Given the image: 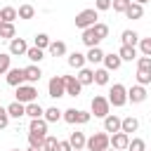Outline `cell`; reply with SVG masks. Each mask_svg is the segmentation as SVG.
I'll use <instances>...</instances> for the list:
<instances>
[{"label":"cell","instance_id":"obj_45","mask_svg":"<svg viewBox=\"0 0 151 151\" xmlns=\"http://www.w3.org/2000/svg\"><path fill=\"white\" fill-rule=\"evenodd\" d=\"M111 2L113 0H94V9L97 12H106V9H111Z\"/></svg>","mask_w":151,"mask_h":151},{"label":"cell","instance_id":"obj_8","mask_svg":"<svg viewBox=\"0 0 151 151\" xmlns=\"http://www.w3.org/2000/svg\"><path fill=\"white\" fill-rule=\"evenodd\" d=\"M109 144H111V149H116V151H127V144H130V134H125V132H116V134H109Z\"/></svg>","mask_w":151,"mask_h":151},{"label":"cell","instance_id":"obj_2","mask_svg":"<svg viewBox=\"0 0 151 151\" xmlns=\"http://www.w3.org/2000/svg\"><path fill=\"white\" fill-rule=\"evenodd\" d=\"M106 99H109V104L116 106V109L125 106V104H127V87L120 85V83H113L111 90H109V97H106Z\"/></svg>","mask_w":151,"mask_h":151},{"label":"cell","instance_id":"obj_52","mask_svg":"<svg viewBox=\"0 0 151 151\" xmlns=\"http://www.w3.org/2000/svg\"><path fill=\"white\" fill-rule=\"evenodd\" d=\"M73 151H83V149H73Z\"/></svg>","mask_w":151,"mask_h":151},{"label":"cell","instance_id":"obj_10","mask_svg":"<svg viewBox=\"0 0 151 151\" xmlns=\"http://www.w3.org/2000/svg\"><path fill=\"white\" fill-rule=\"evenodd\" d=\"M40 78H42V71H40V66H38V64H31V66H26V68H24V80H26L28 85H35Z\"/></svg>","mask_w":151,"mask_h":151},{"label":"cell","instance_id":"obj_48","mask_svg":"<svg viewBox=\"0 0 151 151\" xmlns=\"http://www.w3.org/2000/svg\"><path fill=\"white\" fill-rule=\"evenodd\" d=\"M132 2H137V5H144V2H149V0H132Z\"/></svg>","mask_w":151,"mask_h":151},{"label":"cell","instance_id":"obj_4","mask_svg":"<svg viewBox=\"0 0 151 151\" xmlns=\"http://www.w3.org/2000/svg\"><path fill=\"white\" fill-rule=\"evenodd\" d=\"M61 118H64L68 125H85V123H90L92 113H90V111H80V109H66V111L61 113Z\"/></svg>","mask_w":151,"mask_h":151},{"label":"cell","instance_id":"obj_3","mask_svg":"<svg viewBox=\"0 0 151 151\" xmlns=\"http://www.w3.org/2000/svg\"><path fill=\"white\" fill-rule=\"evenodd\" d=\"M90 113H92L94 118H106V116L111 113L109 99L101 97V94H94V97H92V104H90Z\"/></svg>","mask_w":151,"mask_h":151},{"label":"cell","instance_id":"obj_27","mask_svg":"<svg viewBox=\"0 0 151 151\" xmlns=\"http://www.w3.org/2000/svg\"><path fill=\"white\" fill-rule=\"evenodd\" d=\"M85 142H87V137H85V132H71V137H68V144L73 146V149H85Z\"/></svg>","mask_w":151,"mask_h":151},{"label":"cell","instance_id":"obj_9","mask_svg":"<svg viewBox=\"0 0 151 151\" xmlns=\"http://www.w3.org/2000/svg\"><path fill=\"white\" fill-rule=\"evenodd\" d=\"M26 50H28V45H26V40L24 38H12L9 40V54L12 57H26Z\"/></svg>","mask_w":151,"mask_h":151},{"label":"cell","instance_id":"obj_37","mask_svg":"<svg viewBox=\"0 0 151 151\" xmlns=\"http://www.w3.org/2000/svg\"><path fill=\"white\" fill-rule=\"evenodd\" d=\"M92 31H94V35H97L99 40L109 38V26H106V24H101V21H97V24L92 26Z\"/></svg>","mask_w":151,"mask_h":151},{"label":"cell","instance_id":"obj_41","mask_svg":"<svg viewBox=\"0 0 151 151\" xmlns=\"http://www.w3.org/2000/svg\"><path fill=\"white\" fill-rule=\"evenodd\" d=\"M137 71L151 73V57H137Z\"/></svg>","mask_w":151,"mask_h":151},{"label":"cell","instance_id":"obj_16","mask_svg":"<svg viewBox=\"0 0 151 151\" xmlns=\"http://www.w3.org/2000/svg\"><path fill=\"white\" fill-rule=\"evenodd\" d=\"M120 64H123V59L118 57V52H109V54H104V68H106V71H118Z\"/></svg>","mask_w":151,"mask_h":151},{"label":"cell","instance_id":"obj_21","mask_svg":"<svg viewBox=\"0 0 151 151\" xmlns=\"http://www.w3.org/2000/svg\"><path fill=\"white\" fill-rule=\"evenodd\" d=\"M137 54H139V50L137 47H130V45H120V50H118V57L123 61H134Z\"/></svg>","mask_w":151,"mask_h":151},{"label":"cell","instance_id":"obj_23","mask_svg":"<svg viewBox=\"0 0 151 151\" xmlns=\"http://www.w3.org/2000/svg\"><path fill=\"white\" fill-rule=\"evenodd\" d=\"M76 78H78V83H80L83 87H85V85H92V83H94V71L83 66V68L78 71V76H76Z\"/></svg>","mask_w":151,"mask_h":151},{"label":"cell","instance_id":"obj_43","mask_svg":"<svg viewBox=\"0 0 151 151\" xmlns=\"http://www.w3.org/2000/svg\"><path fill=\"white\" fill-rule=\"evenodd\" d=\"M130 2H132V0H113L111 7H113V12H123V14H125V9L130 7Z\"/></svg>","mask_w":151,"mask_h":151},{"label":"cell","instance_id":"obj_20","mask_svg":"<svg viewBox=\"0 0 151 151\" xmlns=\"http://www.w3.org/2000/svg\"><path fill=\"white\" fill-rule=\"evenodd\" d=\"M120 40H123V45L137 47V42H139V33H137V31H132V28H125V31L120 33Z\"/></svg>","mask_w":151,"mask_h":151},{"label":"cell","instance_id":"obj_30","mask_svg":"<svg viewBox=\"0 0 151 151\" xmlns=\"http://www.w3.org/2000/svg\"><path fill=\"white\" fill-rule=\"evenodd\" d=\"M14 19H19L17 17V7H2L0 9V24L5 21V24H14Z\"/></svg>","mask_w":151,"mask_h":151},{"label":"cell","instance_id":"obj_34","mask_svg":"<svg viewBox=\"0 0 151 151\" xmlns=\"http://www.w3.org/2000/svg\"><path fill=\"white\" fill-rule=\"evenodd\" d=\"M12 68V54L9 52H0V76H5Z\"/></svg>","mask_w":151,"mask_h":151},{"label":"cell","instance_id":"obj_38","mask_svg":"<svg viewBox=\"0 0 151 151\" xmlns=\"http://www.w3.org/2000/svg\"><path fill=\"white\" fill-rule=\"evenodd\" d=\"M137 47H139L142 57H151V38H139Z\"/></svg>","mask_w":151,"mask_h":151},{"label":"cell","instance_id":"obj_14","mask_svg":"<svg viewBox=\"0 0 151 151\" xmlns=\"http://www.w3.org/2000/svg\"><path fill=\"white\" fill-rule=\"evenodd\" d=\"M5 78H7V85H12V87H19V85L26 83L24 80V68H9L5 73Z\"/></svg>","mask_w":151,"mask_h":151},{"label":"cell","instance_id":"obj_15","mask_svg":"<svg viewBox=\"0 0 151 151\" xmlns=\"http://www.w3.org/2000/svg\"><path fill=\"white\" fill-rule=\"evenodd\" d=\"M64 85H66V94L68 97H78L80 90H83V85L78 83L76 76H64Z\"/></svg>","mask_w":151,"mask_h":151},{"label":"cell","instance_id":"obj_5","mask_svg":"<svg viewBox=\"0 0 151 151\" xmlns=\"http://www.w3.org/2000/svg\"><path fill=\"white\" fill-rule=\"evenodd\" d=\"M111 144H109V134L106 132H94L92 137H87L85 142V149L87 151H106Z\"/></svg>","mask_w":151,"mask_h":151},{"label":"cell","instance_id":"obj_12","mask_svg":"<svg viewBox=\"0 0 151 151\" xmlns=\"http://www.w3.org/2000/svg\"><path fill=\"white\" fill-rule=\"evenodd\" d=\"M120 120H123V118H118L116 113H109V116L104 118V132H106V134L120 132Z\"/></svg>","mask_w":151,"mask_h":151},{"label":"cell","instance_id":"obj_51","mask_svg":"<svg viewBox=\"0 0 151 151\" xmlns=\"http://www.w3.org/2000/svg\"><path fill=\"white\" fill-rule=\"evenodd\" d=\"M9 151H21V149H9Z\"/></svg>","mask_w":151,"mask_h":151},{"label":"cell","instance_id":"obj_13","mask_svg":"<svg viewBox=\"0 0 151 151\" xmlns=\"http://www.w3.org/2000/svg\"><path fill=\"white\" fill-rule=\"evenodd\" d=\"M47 120L45 118H33L31 123H28V132H33V134H38V137H47Z\"/></svg>","mask_w":151,"mask_h":151},{"label":"cell","instance_id":"obj_25","mask_svg":"<svg viewBox=\"0 0 151 151\" xmlns=\"http://www.w3.org/2000/svg\"><path fill=\"white\" fill-rule=\"evenodd\" d=\"M47 52H50L52 57H64V54H66V42H64V40H52L50 47H47Z\"/></svg>","mask_w":151,"mask_h":151},{"label":"cell","instance_id":"obj_39","mask_svg":"<svg viewBox=\"0 0 151 151\" xmlns=\"http://www.w3.org/2000/svg\"><path fill=\"white\" fill-rule=\"evenodd\" d=\"M57 142H59V139H57L54 134H47L45 142H42V151H57Z\"/></svg>","mask_w":151,"mask_h":151},{"label":"cell","instance_id":"obj_24","mask_svg":"<svg viewBox=\"0 0 151 151\" xmlns=\"http://www.w3.org/2000/svg\"><path fill=\"white\" fill-rule=\"evenodd\" d=\"M125 17H127V19H132V21H134V19H142V17H144V5L130 2V7L125 9Z\"/></svg>","mask_w":151,"mask_h":151},{"label":"cell","instance_id":"obj_49","mask_svg":"<svg viewBox=\"0 0 151 151\" xmlns=\"http://www.w3.org/2000/svg\"><path fill=\"white\" fill-rule=\"evenodd\" d=\"M28 151H42V149H31V146H28Z\"/></svg>","mask_w":151,"mask_h":151},{"label":"cell","instance_id":"obj_35","mask_svg":"<svg viewBox=\"0 0 151 151\" xmlns=\"http://www.w3.org/2000/svg\"><path fill=\"white\" fill-rule=\"evenodd\" d=\"M26 57H28L33 64H40V61L45 59V52H42V50H38V47H28V50H26Z\"/></svg>","mask_w":151,"mask_h":151},{"label":"cell","instance_id":"obj_50","mask_svg":"<svg viewBox=\"0 0 151 151\" xmlns=\"http://www.w3.org/2000/svg\"><path fill=\"white\" fill-rule=\"evenodd\" d=\"M106 151H116V149H111V146H109V149H106Z\"/></svg>","mask_w":151,"mask_h":151},{"label":"cell","instance_id":"obj_36","mask_svg":"<svg viewBox=\"0 0 151 151\" xmlns=\"http://www.w3.org/2000/svg\"><path fill=\"white\" fill-rule=\"evenodd\" d=\"M109 73L106 68H97L94 71V85H109Z\"/></svg>","mask_w":151,"mask_h":151},{"label":"cell","instance_id":"obj_28","mask_svg":"<svg viewBox=\"0 0 151 151\" xmlns=\"http://www.w3.org/2000/svg\"><path fill=\"white\" fill-rule=\"evenodd\" d=\"M50 42H52V38L47 33H35L33 35V47H38V50H47Z\"/></svg>","mask_w":151,"mask_h":151},{"label":"cell","instance_id":"obj_44","mask_svg":"<svg viewBox=\"0 0 151 151\" xmlns=\"http://www.w3.org/2000/svg\"><path fill=\"white\" fill-rule=\"evenodd\" d=\"M137 85H151V73H146V71H137Z\"/></svg>","mask_w":151,"mask_h":151},{"label":"cell","instance_id":"obj_17","mask_svg":"<svg viewBox=\"0 0 151 151\" xmlns=\"http://www.w3.org/2000/svg\"><path fill=\"white\" fill-rule=\"evenodd\" d=\"M137 130H139V120H137L134 116H125V118L120 120V132L132 134V132H137Z\"/></svg>","mask_w":151,"mask_h":151},{"label":"cell","instance_id":"obj_26","mask_svg":"<svg viewBox=\"0 0 151 151\" xmlns=\"http://www.w3.org/2000/svg\"><path fill=\"white\" fill-rule=\"evenodd\" d=\"M85 59H87L90 64H101V61H104V50H101V47H90L87 54H85Z\"/></svg>","mask_w":151,"mask_h":151},{"label":"cell","instance_id":"obj_40","mask_svg":"<svg viewBox=\"0 0 151 151\" xmlns=\"http://www.w3.org/2000/svg\"><path fill=\"white\" fill-rule=\"evenodd\" d=\"M127 151H146V144H144V139H139V137L130 139V144H127Z\"/></svg>","mask_w":151,"mask_h":151},{"label":"cell","instance_id":"obj_1","mask_svg":"<svg viewBox=\"0 0 151 151\" xmlns=\"http://www.w3.org/2000/svg\"><path fill=\"white\" fill-rule=\"evenodd\" d=\"M97 19H99V12H97L94 7H87V9H83V12L76 14V28H80V31L92 28V26L97 24Z\"/></svg>","mask_w":151,"mask_h":151},{"label":"cell","instance_id":"obj_22","mask_svg":"<svg viewBox=\"0 0 151 151\" xmlns=\"http://www.w3.org/2000/svg\"><path fill=\"white\" fill-rule=\"evenodd\" d=\"M66 61H68V66H71V68H78V71H80V68L85 66V61H87V59H85V54H83V52H71V54L66 57Z\"/></svg>","mask_w":151,"mask_h":151},{"label":"cell","instance_id":"obj_47","mask_svg":"<svg viewBox=\"0 0 151 151\" xmlns=\"http://www.w3.org/2000/svg\"><path fill=\"white\" fill-rule=\"evenodd\" d=\"M57 151H73V146L68 144V139H59L57 142Z\"/></svg>","mask_w":151,"mask_h":151},{"label":"cell","instance_id":"obj_18","mask_svg":"<svg viewBox=\"0 0 151 151\" xmlns=\"http://www.w3.org/2000/svg\"><path fill=\"white\" fill-rule=\"evenodd\" d=\"M80 40H83V45H85L87 50H90V47H99V42H101V40L94 35V31H92V28H85V31H83V35H80Z\"/></svg>","mask_w":151,"mask_h":151},{"label":"cell","instance_id":"obj_46","mask_svg":"<svg viewBox=\"0 0 151 151\" xmlns=\"http://www.w3.org/2000/svg\"><path fill=\"white\" fill-rule=\"evenodd\" d=\"M9 120H12V118L7 116V109H5V106H0V130H5V127L9 125Z\"/></svg>","mask_w":151,"mask_h":151},{"label":"cell","instance_id":"obj_11","mask_svg":"<svg viewBox=\"0 0 151 151\" xmlns=\"http://www.w3.org/2000/svg\"><path fill=\"white\" fill-rule=\"evenodd\" d=\"M144 99H146V87H144V85H132V87L127 90V101L142 104Z\"/></svg>","mask_w":151,"mask_h":151},{"label":"cell","instance_id":"obj_31","mask_svg":"<svg viewBox=\"0 0 151 151\" xmlns=\"http://www.w3.org/2000/svg\"><path fill=\"white\" fill-rule=\"evenodd\" d=\"M17 17L28 21V19H33V17H35V7H33V5H28V2H26V5H19V9H17Z\"/></svg>","mask_w":151,"mask_h":151},{"label":"cell","instance_id":"obj_32","mask_svg":"<svg viewBox=\"0 0 151 151\" xmlns=\"http://www.w3.org/2000/svg\"><path fill=\"white\" fill-rule=\"evenodd\" d=\"M61 113H64V111H59L57 106H50V109H45L42 118H45L47 123H57V120H61Z\"/></svg>","mask_w":151,"mask_h":151},{"label":"cell","instance_id":"obj_29","mask_svg":"<svg viewBox=\"0 0 151 151\" xmlns=\"http://www.w3.org/2000/svg\"><path fill=\"white\" fill-rule=\"evenodd\" d=\"M42 113H45V109L38 104V101H31V104H26V116L33 120V118H42Z\"/></svg>","mask_w":151,"mask_h":151},{"label":"cell","instance_id":"obj_6","mask_svg":"<svg viewBox=\"0 0 151 151\" xmlns=\"http://www.w3.org/2000/svg\"><path fill=\"white\" fill-rule=\"evenodd\" d=\"M17 101L19 104H31V101H38V90H35V85H28V83H24V85H19L17 87Z\"/></svg>","mask_w":151,"mask_h":151},{"label":"cell","instance_id":"obj_33","mask_svg":"<svg viewBox=\"0 0 151 151\" xmlns=\"http://www.w3.org/2000/svg\"><path fill=\"white\" fill-rule=\"evenodd\" d=\"M14 35H17L14 24H5V21H2V24H0V38H2V40H12Z\"/></svg>","mask_w":151,"mask_h":151},{"label":"cell","instance_id":"obj_7","mask_svg":"<svg viewBox=\"0 0 151 151\" xmlns=\"http://www.w3.org/2000/svg\"><path fill=\"white\" fill-rule=\"evenodd\" d=\"M47 94L52 99H59V97H66V85H64V76H52L50 83H47Z\"/></svg>","mask_w":151,"mask_h":151},{"label":"cell","instance_id":"obj_19","mask_svg":"<svg viewBox=\"0 0 151 151\" xmlns=\"http://www.w3.org/2000/svg\"><path fill=\"white\" fill-rule=\"evenodd\" d=\"M5 109H7V116H9V118H17V120H19L21 116H26V106H24V104H19L17 99H14L12 104H7Z\"/></svg>","mask_w":151,"mask_h":151},{"label":"cell","instance_id":"obj_42","mask_svg":"<svg viewBox=\"0 0 151 151\" xmlns=\"http://www.w3.org/2000/svg\"><path fill=\"white\" fill-rule=\"evenodd\" d=\"M42 142H45V137H38V134L28 132V146L31 149H42Z\"/></svg>","mask_w":151,"mask_h":151}]
</instances>
